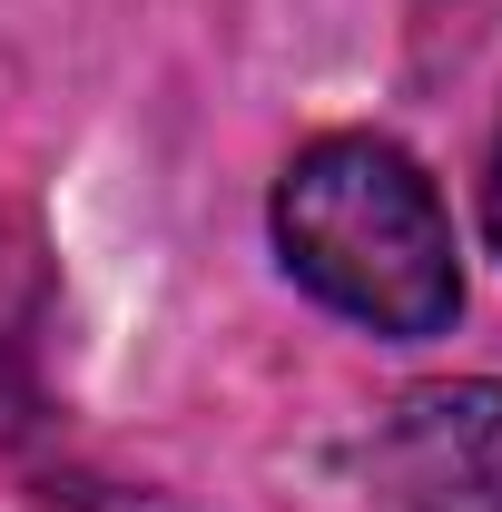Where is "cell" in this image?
I'll return each mask as SVG.
<instances>
[{
	"label": "cell",
	"instance_id": "cell-1",
	"mask_svg": "<svg viewBox=\"0 0 502 512\" xmlns=\"http://www.w3.org/2000/svg\"><path fill=\"white\" fill-rule=\"evenodd\" d=\"M276 256L315 306L355 316L365 335L424 345L463 316V256H453V217L424 158H404L394 138H315L296 168L276 178Z\"/></svg>",
	"mask_w": 502,
	"mask_h": 512
},
{
	"label": "cell",
	"instance_id": "cell-2",
	"mask_svg": "<svg viewBox=\"0 0 502 512\" xmlns=\"http://www.w3.org/2000/svg\"><path fill=\"white\" fill-rule=\"evenodd\" d=\"M375 463L394 512H502V384L493 375L414 384L384 424Z\"/></svg>",
	"mask_w": 502,
	"mask_h": 512
},
{
	"label": "cell",
	"instance_id": "cell-3",
	"mask_svg": "<svg viewBox=\"0 0 502 512\" xmlns=\"http://www.w3.org/2000/svg\"><path fill=\"white\" fill-rule=\"evenodd\" d=\"M483 227H493V247H502V138H493V168H483Z\"/></svg>",
	"mask_w": 502,
	"mask_h": 512
}]
</instances>
